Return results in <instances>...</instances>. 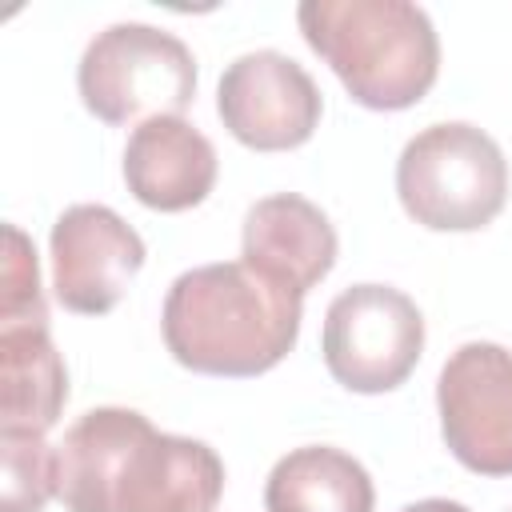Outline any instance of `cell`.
Segmentation results:
<instances>
[{
	"instance_id": "5bb4252c",
	"label": "cell",
	"mask_w": 512,
	"mask_h": 512,
	"mask_svg": "<svg viewBox=\"0 0 512 512\" xmlns=\"http://www.w3.org/2000/svg\"><path fill=\"white\" fill-rule=\"evenodd\" d=\"M4 456V512H44L56 496V448L44 444V432L0 428Z\"/></svg>"
},
{
	"instance_id": "52a82bcc",
	"label": "cell",
	"mask_w": 512,
	"mask_h": 512,
	"mask_svg": "<svg viewBox=\"0 0 512 512\" xmlns=\"http://www.w3.org/2000/svg\"><path fill=\"white\" fill-rule=\"evenodd\" d=\"M440 436L480 476H512V352L488 340L460 344L436 380Z\"/></svg>"
},
{
	"instance_id": "ba28073f",
	"label": "cell",
	"mask_w": 512,
	"mask_h": 512,
	"mask_svg": "<svg viewBox=\"0 0 512 512\" xmlns=\"http://www.w3.org/2000/svg\"><path fill=\"white\" fill-rule=\"evenodd\" d=\"M224 128L256 152H288L312 140L324 100L316 80L284 52L260 48L236 56L216 88Z\"/></svg>"
},
{
	"instance_id": "7c38bea8",
	"label": "cell",
	"mask_w": 512,
	"mask_h": 512,
	"mask_svg": "<svg viewBox=\"0 0 512 512\" xmlns=\"http://www.w3.org/2000/svg\"><path fill=\"white\" fill-rule=\"evenodd\" d=\"M68 400V372L48 324H0V428L48 432Z\"/></svg>"
},
{
	"instance_id": "8992f818",
	"label": "cell",
	"mask_w": 512,
	"mask_h": 512,
	"mask_svg": "<svg viewBox=\"0 0 512 512\" xmlns=\"http://www.w3.org/2000/svg\"><path fill=\"white\" fill-rule=\"evenodd\" d=\"M324 364L360 396L400 388L424 352V316L392 284H352L324 312Z\"/></svg>"
},
{
	"instance_id": "2e32d148",
	"label": "cell",
	"mask_w": 512,
	"mask_h": 512,
	"mask_svg": "<svg viewBox=\"0 0 512 512\" xmlns=\"http://www.w3.org/2000/svg\"><path fill=\"white\" fill-rule=\"evenodd\" d=\"M400 512H472V508H464L456 500H444V496H432V500H416V504H408Z\"/></svg>"
},
{
	"instance_id": "6da1fadb",
	"label": "cell",
	"mask_w": 512,
	"mask_h": 512,
	"mask_svg": "<svg viewBox=\"0 0 512 512\" xmlns=\"http://www.w3.org/2000/svg\"><path fill=\"white\" fill-rule=\"evenodd\" d=\"M224 460L192 436L156 432L136 408H92L56 444L68 512H216Z\"/></svg>"
},
{
	"instance_id": "3957f363",
	"label": "cell",
	"mask_w": 512,
	"mask_h": 512,
	"mask_svg": "<svg viewBox=\"0 0 512 512\" xmlns=\"http://www.w3.org/2000/svg\"><path fill=\"white\" fill-rule=\"evenodd\" d=\"M296 24L348 96L372 112H400L440 76V40L408 0H304Z\"/></svg>"
},
{
	"instance_id": "5b68a950",
	"label": "cell",
	"mask_w": 512,
	"mask_h": 512,
	"mask_svg": "<svg viewBox=\"0 0 512 512\" xmlns=\"http://www.w3.org/2000/svg\"><path fill=\"white\" fill-rule=\"evenodd\" d=\"M84 108L104 124H148L180 116L196 96L188 44L152 24H112L96 32L76 68Z\"/></svg>"
},
{
	"instance_id": "7a4b0ae2",
	"label": "cell",
	"mask_w": 512,
	"mask_h": 512,
	"mask_svg": "<svg viewBox=\"0 0 512 512\" xmlns=\"http://www.w3.org/2000/svg\"><path fill=\"white\" fill-rule=\"evenodd\" d=\"M304 300L244 260L188 268L164 296V344L176 364L200 376H260L300 336Z\"/></svg>"
},
{
	"instance_id": "8fae6325",
	"label": "cell",
	"mask_w": 512,
	"mask_h": 512,
	"mask_svg": "<svg viewBox=\"0 0 512 512\" xmlns=\"http://www.w3.org/2000/svg\"><path fill=\"white\" fill-rule=\"evenodd\" d=\"M220 160L212 140L184 116L140 124L124 148V184L152 212H188L216 184Z\"/></svg>"
},
{
	"instance_id": "30bf717a",
	"label": "cell",
	"mask_w": 512,
	"mask_h": 512,
	"mask_svg": "<svg viewBox=\"0 0 512 512\" xmlns=\"http://www.w3.org/2000/svg\"><path fill=\"white\" fill-rule=\"evenodd\" d=\"M336 228L332 220L296 192L264 196L248 208L240 232V256L248 268L272 284L296 292L300 300L332 272L336 264Z\"/></svg>"
},
{
	"instance_id": "9a60e30c",
	"label": "cell",
	"mask_w": 512,
	"mask_h": 512,
	"mask_svg": "<svg viewBox=\"0 0 512 512\" xmlns=\"http://www.w3.org/2000/svg\"><path fill=\"white\" fill-rule=\"evenodd\" d=\"M4 288H0V324H48L44 292H40V264L32 240L8 224L4 228Z\"/></svg>"
},
{
	"instance_id": "4fadbf2b",
	"label": "cell",
	"mask_w": 512,
	"mask_h": 512,
	"mask_svg": "<svg viewBox=\"0 0 512 512\" xmlns=\"http://www.w3.org/2000/svg\"><path fill=\"white\" fill-rule=\"evenodd\" d=\"M372 504L368 468L332 444L292 448L272 464L264 484L268 512H372Z\"/></svg>"
},
{
	"instance_id": "9c48e42d",
	"label": "cell",
	"mask_w": 512,
	"mask_h": 512,
	"mask_svg": "<svg viewBox=\"0 0 512 512\" xmlns=\"http://www.w3.org/2000/svg\"><path fill=\"white\" fill-rule=\"evenodd\" d=\"M52 292L76 316L112 312L132 276L144 268L140 232L108 204H72L56 216L52 236Z\"/></svg>"
},
{
	"instance_id": "277c9868",
	"label": "cell",
	"mask_w": 512,
	"mask_h": 512,
	"mask_svg": "<svg viewBox=\"0 0 512 512\" xmlns=\"http://www.w3.org/2000/svg\"><path fill=\"white\" fill-rule=\"evenodd\" d=\"M396 196L432 232H476L508 200V160L476 124H428L396 160Z\"/></svg>"
}]
</instances>
